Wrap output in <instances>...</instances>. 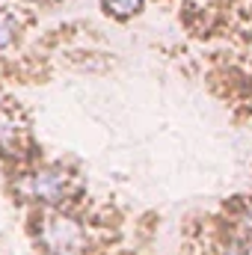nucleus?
Listing matches in <instances>:
<instances>
[{
  "label": "nucleus",
  "instance_id": "1",
  "mask_svg": "<svg viewBox=\"0 0 252 255\" xmlns=\"http://www.w3.org/2000/svg\"><path fill=\"white\" fill-rule=\"evenodd\" d=\"M36 241L45 255H89V226L63 208H42L36 217Z\"/></svg>",
  "mask_w": 252,
  "mask_h": 255
},
{
  "label": "nucleus",
  "instance_id": "2",
  "mask_svg": "<svg viewBox=\"0 0 252 255\" xmlns=\"http://www.w3.org/2000/svg\"><path fill=\"white\" fill-rule=\"evenodd\" d=\"M15 190L21 193L27 202H36L42 208H60V205L68 202L74 187H71V175L68 172L57 169V166H48V169H36V172L24 175L15 184Z\"/></svg>",
  "mask_w": 252,
  "mask_h": 255
},
{
  "label": "nucleus",
  "instance_id": "3",
  "mask_svg": "<svg viewBox=\"0 0 252 255\" xmlns=\"http://www.w3.org/2000/svg\"><path fill=\"white\" fill-rule=\"evenodd\" d=\"M139 3L142 0H104L107 12H113V15H130V12L139 9Z\"/></svg>",
  "mask_w": 252,
  "mask_h": 255
},
{
  "label": "nucleus",
  "instance_id": "4",
  "mask_svg": "<svg viewBox=\"0 0 252 255\" xmlns=\"http://www.w3.org/2000/svg\"><path fill=\"white\" fill-rule=\"evenodd\" d=\"M15 39V18L9 12H0V48H6Z\"/></svg>",
  "mask_w": 252,
  "mask_h": 255
},
{
  "label": "nucleus",
  "instance_id": "5",
  "mask_svg": "<svg viewBox=\"0 0 252 255\" xmlns=\"http://www.w3.org/2000/svg\"><path fill=\"white\" fill-rule=\"evenodd\" d=\"M241 226H247V229H252V199L247 202V208H244V217H241Z\"/></svg>",
  "mask_w": 252,
  "mask_h": 255
}]
</instances>
